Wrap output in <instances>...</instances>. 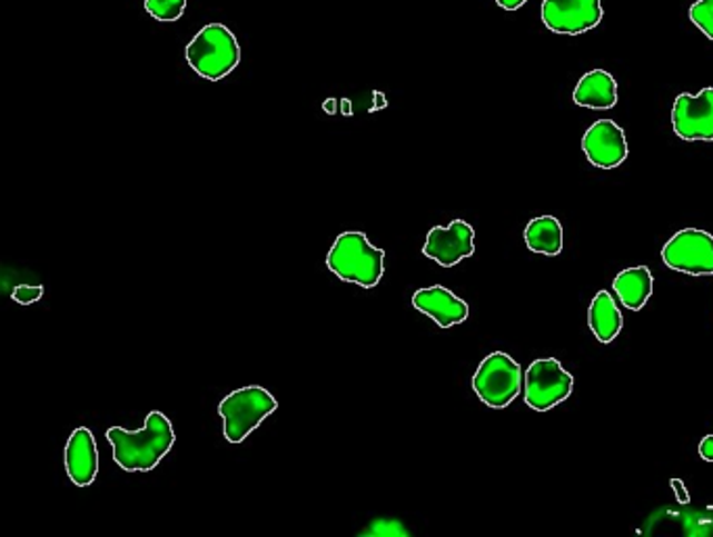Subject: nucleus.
I'll return each instance as SVG.
<instances>
[{
  "label": "nucleus",
  "mask_w": 713,
  "mask_h": 537,
  "mask_svg": "<svg viewBox=\"0 0 713 537\" xmlns=\"http://www.w3.org/2000/svg\"><path fill=\"white\" fill-rule=\"evenodd\" d=\"M105 435L113 448L116 465L126 473L154 470L176 444L175 427L170 418L159 410L147 415L145 427L139 431L111 427Z\"/></svg>",
  "instance_id": "nucleus-1"
},
{
  "label": "nucleus",
  "mask_w": 713,
  "mask_h": 537,
  "mask_svg": "<svg viewBox=\"0 0 713 537\" xmlns=\"http://www.w3.org/2000/svg\"><path fill=\"white\" fill-rule=\"evenodd\" d=\"M327 268L335 277L363 289L379 285L385 268V251L368 241L365 232H341L327 256Z\"/></svg>",
  "instance_id": "nucleus-2"
},
{
  "label": "nucleus",
  "mask_w": 713,
  "mask_h": 537,
  "mask_svg": "<svg viewBox=\"0 0 713 537\" xmlns=\"http://www.w3.org/2000/svg\"><path fill=\"white\" fill-rule=\"evenodd\" d=\"M185 57L197 76L218 82L241 63V47L225 23H208L187 44Z\"/></svg>",
  "instance_id": "nucleus-3"
},
{
  "label": "nucleus",
  "mask_w": 713,
  "mask_h": 537,
  "mask_svg": "<svg viewBox=\"0 0 713 537\" xmlns=\"http://www.w3.org/2000/svg\"><path fill=\"white\" fill-rule=\"evenodd\" d=\"M277 408V398L260 385H247L228 394L218 406L228 444L245 441Z\"/></svg>",
  "instance_id": "nucleus-4"
},
{
  "label": "nucleus",
  "mask_w": 713,
  "mask_h": 537,
  "mask_svg": "<svg viewBox=\"0 0 713 537\" xmlns=\"http://www.w3.org/2000/svg\"><path fill=\"white\" fill-rule=\"evenodd\" d=\"M522 366L505 351H492L473 375V391L487 408L503 410L519 398L523 389Z\"/></svg>",
  "instance_id": "nucleus-5"
},
{
  "label": "nucleus",
  "mask_w": 713,
  "mask_h": 537,
  "mask_svg": "<svg viewBox=\"0 0 713 537\" xmlns=\"http://www.w3.org/2000/svg\"><path fill=\"white\" fill-rule=\"evenodd\" d=\"M574 394V375L557 358H539L523 375V399L534 412H548Z\"/></svg>",
  "instance_id": "nucleus-6"
},
{
  "label": "nucleus",
  "mask_w": 713,
  "mask_h": 537,
  "mask_svg": "<svg viewBox=\"0 0 713 537\" xmlns=\"http://www.w3.org/2000/svg\"><path fill=\"white\" fill-rule=\"evenodd\" d=\"M662 261L676 272L691 277H712L713 235L701 228L679 230L663 245Z\"/></svg>",
  "instance_id": "nucleus-7"
},
{
  "label": "nucleus",
  "mask_w": 713,
  "mask_h": 537,
  "mask_svg": "<svg viewBox=\"0 0 713 537\" xmlns=\"http://www.w3.org/2000/svg\"><path fill=\"white\" fill-rule=\"evenodd\" d=\"M601 0H544L542 23L548 32L561 36H582L603 21Z\"/></svg>",
  "instance_id": "nucleus-8"
},
{
  "label": "nucleus",
  "mask_w": 713,
  "mask_h": 537,
  "mask_svg": "<svg viewBox=\"0 0 713 537\" xmlns=\"http://www.w3.org/2000/svg\"><path fill=\"white\" fill-rule=\"evenodd\" d=\"M672 126L679 139L712 142L713 87L703 88L699 95H679L672 107Z\"/></svg>",
  "instance_id": "nucleus-9"
},
{
  "label": "nucleus",
  "mask_w": 713,
  "mask_h": 537,
  "mask_svg": "<svg viewBox=\"0 0 713 537\" xmlns=\"http://www.w3.org/2000/svg\"><path fill=\"white\" fill-rule=\"evenodd\" d=\"M475 253V230L465 220H453L448 226H435L423 245V256L453 268L458 261L467 260Z\"/></svg>",
  "instance_id": "nucleus-10"
},
{
  "label": "nucleus",
  "mask_w": 713,
  "mask_h": 537,
  "mask_svg": "<svg viewBox=\"0 0 713 537\" xmlns=\"http://www.w3.org/2000/svg\"><path fill=\"white\" fill-rule=\"evenodd\" d=\"M582 151L594 168L615 170L627 159L624 128L613 120H598L582 137Z\"/></svg>",
  "instance_id": "nucleus-11"
},
{
  "label": "nucleus",
  "mask_w": 713,
  "mask_h": 537,
  "mask_svg": "<svg viewBox=\"0 0 713 537\" xmlns=\"http://www.w3.org/2000/svg\"><path fill=\"white\" fill-rule=\"evenodd\" d=\"M413 306L418 312L432 318L439 329H453L469 318V304L442 285L415 291Z\"/></svg>",
  "instance_id": "nucleus-12"
},
{
  "label": "nucleus",
  "mask_w": 713,
  "mask_h": 537,
  "mask_svg": "<svg viewBox=\"0 0 713 537\" xmlns=\"http://www.w3.org/2000/svg\"><path fill=\"white\" fill-rule=\"evenodd\" d=\"M66 470L76 487L95 484L99 475V451L95 435L88 427H78L66 446Z\"/></svg>",
  "instance_id": "nucleus-13"
},
{
  "label": "nucleus",
  "mask_w": 713,
  "mask_h": 537,
  "mask_svg": "<svg viewBox=\"0 0 713 537\" xmlns=\"http://www.w3.org/2000/svg\"><path fill=\"white\" fill-rule=\"evenodd\" d=\"M620 92H617V80L610 71L592 70L586 71L574 90V103L586 109H613L617 105Z\"/></svg>",
  "instance_id": "nucleus-14"
},
{
  "label": "nucleus",
  "mask_w": 713,
  "mask_h": 537,
  "mask_svg": "<svg viewBox=\"0 0 713 537\" xmlns=\"http://www.w3.org/2000/svg\"><path fill=\"white\" fill-rule=\"evenodd\" d=\"M611 289L617 295V301L630 312H641L653 295V275L646 266L626 268L613 278Z\"/></svg>",
  "instance_id": "nucleus-15"
},
{
  "label": "nucleus",
  "mask_w": 713,
  "mask_h": 537,
  "mask_svg": "<svg viewBox=\"0 0 713 537\" xmlns=\"http://www.w3.org/2000/svg\"><path fill=\"white\" fill-rule=\"evenodd\" d=\"M588 327L598 344H611L617 339V335L624 329V316L617 308V301L607 289H601L594 295L591 308H588Z\"/></svg>",
  "instance_id": "nucleus-16"
},
{
  "label": "nucleus",
  "mask_w": 713,
  "mask_h": 537,
  "mask_svg": "<svg viewBox=\"0 0 713 537\" xmlns=\"http://www.w3.org/2000/svg\"><path fill=\"white\" fill-rule=\"evenodd\" d=\"M523 239L534 253L558 256L563 251V226L555 216H539L527 222Z\"/></svg>",
  "instance_id": "nucleus-17"
},
{
  "label": "nucleus",
  "mask_w": 713,
  "mask_h": 537,
  "mask_svg": "<svg viewBox=\"0 0 713 537\" xmlns=\"http://www.w3.org/2000/svg\"><path fill=\"white\" fill-rule=\"evenodd\" d=\"M187 0H145V11L161 23H172L185 16Z\"/></svg>",
  "instance_id": "nucleus-18"
},
{
  "label": "nucleus",
  "mask_w": 713,
  "mask_h": 537,
  "mask_svg": "<svg viewBox=\"0 0 713 537\" xmlns=\"http://www.w3.org/2000/svg\"><path fill=\"white\" fill-rule=\"evenodd\" d=\"M689 19L701 34L713 42V0H696L689 9Z\"/></svg>",
  "instance_id": "nucleus-19"
},
{
  "label": "nucleus",
  "mask_w": 713,
  "mask_h": 537,
  "mask_svg": "<svg viewBox=\"0 0 713 537\" xmlns=\"http://www.w3.org/2000/svg\"><path fill=\"white\" fill-rule=\"evenodd\" d=\"M365 537H408L410 531L396 519H375L365 531L360 534Z\"/></svg>",
  "instance_id": "nucleus-20"
},
{
  "label": "nucleus",
  "mask_w": 713,
  "mask_h": 537,
  "mask_svg": "<svg viewBox=\"0 0 713 537\" xmlns=\"http://www.w3.org/2000/svg\"><path fill=\"white\" fill-rule=\"evenodd\" d=\"M44 295V289L40 285H19L13 289V301H18L21 306H32L36 301H40Z\"/></svg>",
  "instance_id": "nucleus-21"
},
{
  "label": "nucleus",
  "mask_w": 713,
  "mask_h": 537,
  "mask_svg": "<svg viewBox=\"0 0 713 537\" xmlns=\"http://www.w3.org/2000/svg\"><path fill=\"white\" fill-rule=\"evenodd\" d=\"M699 456L705 460V463H713V435H705L699 444Z\"/></svg>",
  "instance_id": "nucleus-22"
},
{
  "label": "nucleus",
  "mask_w": 713,
  "mask_h": 537,
  "mask_svg": "<svg viewBox=\"0 0 713 537\" xmlns=\"http://www.w3.org/2000/svg\"><path fill=\"white\" fill-rule=\"evenodd\" d=\"M670 486L674 489V494H676V498H679L680 504L691 503V496H689L686 487H684V484H682L680 479H672V481H670Z\"/></svg>",
  "instance_id": "nucleus-23"
},
{
  "label": "nucleus",
  "mask_w": 713,
  "mask_h": 537,
  "mask_svg": "<svg viewBox=\"0 0 713 537\" xmlns=\"http://www.w3.org/2000/svg\"><path fill=\"white\" fill-rule=\"evenodd\" d=\"M494 2L505 11H517V9H522L527 0H494Z\"/></svg>",
  "instance_id": "nucleus-24"
}]
</instances>
